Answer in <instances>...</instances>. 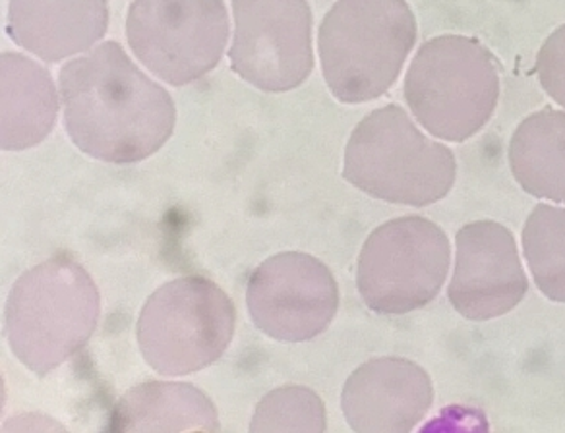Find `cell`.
Returning <instances> with one entry per match:
<instances>
[{"mask_svg": "<svg viewBox=\"0 0 565 433\" xmlns=\"http://www.w3.org/2000/svg\"><path fill=\"white\" fill-rule=\"evenodd\" d=\"M58 84L66 132L89 158L115 165L138 163L173 136V97L148 78L117 41L64 64Z\"/></svg>", "mask_w": 565, "mask_h": 433, "instance_id": "obj_1", "label": "cell"}, {"mask_svg": "<svg viewBox=\"0 0 565 433\" xmlns=\"http://www.w3.org/2000/svg\"><path fill=\"white\" fill-rule=\"evenodd\" d=\"M99 315L102 296L92 275L71 256L56 253L12 286L4 333L18 360L43 378L86 347Z\"/></svg>", "mask_w": 565, "mask_h": 433, "instance_id": "obj_2", "label": "cell"}, {"mask_svg": "<svg viewBox=\"0 0 565 433\" xmlns=\"http://www.w3.org/2000/svg\"><path fill=\"white\" fill-rule=\"evenodd\" d=\"M416 33L407 0H338L318 33L331 94L349 105L382 97L399 78Z\"/></svg>", "mask_w": 565, "mask_h": 433, "instance_id": "obj_3", "label": "cell"}, {"mask_svg": "<svg viewBox=\"0 0 565 433\" xmlns=\"http://www.w3.org/2000/svg\"><path fill=\"white\" fill-rule=\"evenodd\" d=\"M448 145L424 136L399 105H385L359 122L349 138L343 176L354 188L390 204L426 207L456 182Z\"/></svg>", "mask_w": 565, "mask_h": 433, "instance_id": "obj_4", "label": "cell"}, {"mask_svg": "<svg viewBox=\"0 0 565 433\" xmlns=\"http://www.w3.org/2000/svg\"><path fill=\"white\" fill-rule=\"evenodd\" d=\"M405 101L430 134L465 142L492 119L500 99V64L463 35L426 41L405 76Z\"/></svg>", "mask_w": 565, "mask_h": 433, "instance_id": "obj_5", "label": "cell"}, {"mask_svg": "<svg viewBox=\"0 0 565 433\" xmlns=\"http://www.w3.org/2000/svg\"><path fill=\"white\" fill-rule=\"evenodd\" d=\"M235 325V304L220 284L205 277H181L159 286L143 304L136 340L151 370L179 378L217 362Z\"/></svg>", "mask_w": 565, "mask_h": 433, "instance_id": "obj_6", "label": "cell"}, {"mask_svg": "<svg viewBox=\"0 0 565 433\" xmlns=\"http://www.w3.org/2000/svg\"><path fill=\"white\" fill-rule=\"evenodd\" d=\"M448 235L424 217L407 215L377 227L362 246L356 286L376 314H408L430 304L448 279Z\"/></svg>", "mask_w": 565, "mask_h": 433, "instance_id": "obj_7", "label": "cell"}, {"mask_svg": "<svg viewBox=\"0 0 565 433\" xmlns=\"http://www.w3.org/2000/svg\"><path fill=\"white\" fill-rule=\"evenodd\" d=\"M126 37L148 71L171 86H189L217 68L228 41L223 0H134Z\"/></svg>", "mask_w": 565, "mask_h": 433, "instance_id": "obj_8", "label": "cell"}, {"mask_svg": "<svg viewBox=\"0 0 565 433\" xmlns=\"http://www.w3.org/2000/svg\"><path fill=\"white\" fill-rule=\"evenodd\" d=\"M233 71L267 94H282L315 71L312 10L307 0H233Z\"/></svg>", "mask_w": 565, "mask_h": 433, "instance_id": "obj_9", "label": "cell"}, {"mask_svg": "<svg viewBox=\"0 0 565 433\" xmlns=\"http://www.w3.org/2000/svg\"><path fill=\"white\" fill-rule=\"evenodd\" d=\"M246 306L267 337L305 343L322 335L338 314V281L315 256L277 253L252 271Z\"/></svg>", "mask_w": 565, "mask_h": 433, "instance_id": "obj_10", "label": "cell"}, {"mask_svg": "<svg viewBox=\"0 0 565 433\" xmlns=\"http://www.w3.org/2000/svg\"><path fill=\"white\" fill-rule=\"evenodd\" d=\"M525 271L510 230L494 221L465 225L456 237L449 302L475 322L505 315L525 299Z\"/></svg>", "mask_w": 565, "mask_h": 433, "instance_id": "obj_11", "label": "cell"}, {"mask_svg": "<svg viewBox=\"0 0 565 433\" xmlns=\"http://www.w3.org/2000/svg\"><path fill=\"white\" fill-rule=\"evenodd\" d=\"M428 371L405 358H376L347 379L341 409L356 433H408L433 409Z\"/></svg>", "mask_w": 565, "mask_h": 433, "instance_id": "obj_12", "label": "cell"}, {"mask_svg": "<svg viewBox=\"0 0 565 433\" xmlns=\"http://www.w3.org/2000/svg\"><path fill=\"white\" fill-rule=\"evenodd\" d=\"M107 30V0H10V37L45 63L86 53Z\"/></svg>", "mask_w": 565, "mask_h": 433, "instance_id": "obj_13", "label": "cell"}, {"mask_svg": "<svg viewBox=\"0 0 565 433\" xmlns=\"http://www.w3.org/2000/svg\"><path fill=\"white\" fill-rule=\"evenodd\" d=\"M115 432H221L212 399L190 383L146 381L117 402L110 416Z\"/></svg>", "mask_w": 565, "mask_h": 433, "instance_id": "obj_14", "label": "cell"}, {"mask_svg": "<svg viewBox=\"0 0 565 433\" xmlns=\"http://www.w3.org/2000/svg\"><path fill=\"white\" fill-rule=\"evenodd\" d=\"M2 150L40 145L56 125L58 94L40 63L20 53L2 55Z\"/></svg>", "mask_w": 565, "mask_h": 433, "instance_id": "obj_15", "label": "cell"}, {"mask_svg": "<svg viewBox=\"0 0 565 433\" xmlns=\"http://www.w3.org/2000/svg\"><path fill=\"white\" fill-rule=\"evenodd\" d=\"M508 159L526 194L565 204V111L526 117L511 138Z\"/></svg>", "mask_w": 565, "mask_h": 433, "instance_id": "obj_16", "label": "cell"}, {"mask_svg": "<svg viewBox=\"0 0 565 433\" xmlns=\"http://www.w3.org/2000/svg\"><path fill=\"white\" fill-rule=\"evenodd\" d=\"M523 250L542 294L554 302H565V207H534L523 229Z\"/></svg>", "mask_w": 565, "mask_h": 433, "instance_id": "obj_17", "label": "cell"}, {"mask_svg": "<svg viewBox=\"0 0 565 433\" xmlns=\"http://www.w3.org/2000/svg\"><path fill=\"white\" fill-rule=\"evenodd\" d=\"M328 427L322 399L308 387L285 386L262 397L252 416V433L312 432Z\"/></svg>", "mask_w": 565, "mask_h": 433, "instance_id": "obj_18", "label": "cell"}, {"mask_svg": "<svg viewBox=\"0 0 565 433\" xmlns=\"http://www.w3.org/2000/svg\"><path fill=\"white\" fill-rule=\"evenodd\" d=\"M536 78L550 99L565 109V25L557 28L539 51Z\"/></svg>", "mask_w": 565, "mask_h": 433, "instance_id": "obj_19", "label": "cell"}]
</instances>
